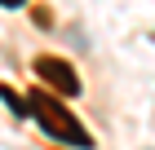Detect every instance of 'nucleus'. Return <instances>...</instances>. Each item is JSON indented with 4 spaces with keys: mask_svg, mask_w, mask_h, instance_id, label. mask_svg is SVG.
I'll return each instance as SVG.
<instances>
[{
    "mask_svg": "<svg viewBox=\"0 0 155 150\" xmlns=\"http://www.w3.org/2000/svg\"><path fill=\"white\" fill-rule=\"evenodd\" d=\"M0 97H5V102L13 106V115H27V106H22V97H18V93H13L9 84H0Z\"/></svg>",
    "mask_w": 155,
    "mask_h": 150,
    "instance_id": "obj_3",
    "label": "nucleus"
},
{
    "mask_svg": "<svg viewBox=\"0 0 155 150\" xmlns=\"http://www.w3.org/2000/svg\"><path fill=\"white\" fill-rule=\"evenodd\" d=\"M0 5H5V9H18V5H22V0H0Z\"/></svg>",
    "mask_w": 155,
    "mask_h": 150,
    "instance_id": "obj_4",
    "label": "nucleus"
},
{
    "mask_svg": "<svg viewBox=\"0 0 155 150\" xmlns=\"http://www.w3.org/2000/svg\"><path fill=\"white\" fill-rule=\"evenodd\" d=\"M22 106H27V115L36 119V124L45 128L49 137L67 141V146H75V150H93V137H89V128H84L80 119H75L71 110L58 102V97H49L45 88H31V93L22 97Z\"/></svg>",
    "mask_w": 155,
    "mask_h": 150,
    "instance_id": "obj_1",
    "label": "nucleus"
},
{
    "mask_svg": "<svg viewBox=\"0 0 155 150\" xmlns=\"http://www.w3.org/2000/svg\"><path fill=\"white\" fill-rule=\"evenodd\" d=\"M36 75H40L53 93H62V97H75V93H80V75H75V66L62 62V58H53V53L36 58Z\"/></svg>",
    "mask_w": 155,
    "mask_h": 150,
    "instance_id": "obj_2",
    "label": "nucleus"
}]
</instances>
